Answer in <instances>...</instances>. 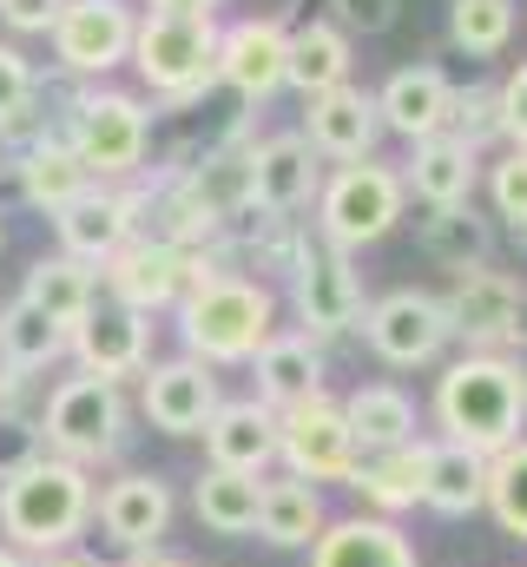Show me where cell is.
I'll return each mask as SVG.
<instances>
[{"mask_svg":"<svg viewBox=\"0 0 527 567\" xmlns=\"http://www.w3.org/2000/svg\"><path fill=\"white\" fill-rule=\"evenodd\" d=\"M435 416L448 429V442L475 449V455H502L515 435H521V416H527V377L521 363L508 357H462L442 370L435 383Z\"/></svg>","mask_w":527,"mask_h":567,"instance_id":"cell-1","label":"cell"},{"mask_svg":"<svg viewBox=\"0 0 527 567\" xmlns=\"http://www.w3.org/2000/svg\"><path fill=\"white\" fill-rule=\"evenodd\" d=\"M86 515H93V482L66 455H33L27 468L0 475V535H7V548L53 555L86 528Z\"/></svg>","mask_w":527,"mask_h":567,"instance_id":"cell-2","label":"cell"},{"mask_svg":"<svg viewBox=\"0 0 527 567\" xmlns=\"http://www.w3.org/2000/svg\"><path fill=\"white\" fill-rule=\"evenodd\" d=\"M132 66L158 100H198L218 80V13L211 7H145L132 27Z\"/></svg>","mask_w":527,"mask_h":567,"instance_id":"cell-3","label":"cell"},{"mask_svg":"<svg viewBox=\"0 0 527 567\" xmlns=\"http://www.w3.org/2000/svg\"><path fill=\"white\" fill-rule=\"evenodd\" d=\"M270 290L231 271H211L178 297V323L198 363H251L270 337Z\"/></svg>","mask_w":527,"mask_h":567,"instance_id":"cell-4","label":"cell"},{"mask_svg":"<svg viewBox=\"0 0 527 567\" xmlns=\"http://www.w3.org/2000/svg\"><path fill=\"white\" fill-rule=\"evenodd\" d=\"M402 172L383 165V158H356V165H337L317 192V225L337 251H356V245H376L390 238L395 218H402Z\"/></svg>","mask_w":527,"mask_h":567,"instance_id":"cell-5","label":"cell"},{"mask_svg":"<svg viewBox=\"0 0 527 567\" xmlns=\"http://www.w3.org/2000/svg\"><path fill=\"white\" fill-rule=\"evenodd\" d=\"M145 106L132 93L113 86H93V93H73V113H66V145L80 152V165L93 178H132L145 165Z\"/></svg>","mask_w":527,"mask_h":567,"instance_id":"cell-6","label":"cell"},{"mask_svg":"<svg viewBox=\"0 0 527 567\" xmlns=\"http://www.w3.org/2000/svg\"><path fill=\"white\" fill-rule=\"evenodd\" d=\"M126 435V403H120V383L106 377H66L53 396H46V416H40V442L60 449L66 462H100L113 455Z\"/></svg>","mask_w":527,"mask_h":567,"instance_id":"cell-7","label":"cell"},{"mask_svg":"<svg viewBox=\"0 0 527 567\" xmlns=\"http://www.w3.org/2000/svg\"><path fill=\"white\" fill-rule=\"evenodd\" d=\"M442 310H448V330L482 343L488 357L527 337V290L508 271H488V265H468L455 278V290L442 297Z\"/></svg>","mask_w":527,"mask_h":567,"instance_id":"cell-8","label":"cell"},{"mask_svg":"<svg viewBox=\"0 0 527 567\" xmlns=\"http://www.w3.org/2000/svg\"><path fill=\"white\" fill-rule=\"evenodd\" d=\"M277 455L297 468V482H350L356 468V435L343 423V403L310 396L277 410Z\"/></svg>","mask_w":527,"mask_h":567,"instance_id":"cell-9","label":"cell"},{"mask_svg":"<svg viewBox=\"0 0 527 567\" xmlns=\"http://www.w3.org/2000/svg\"><path fill=\"white\" fill-rule=\"evenodd\" d=\"M363 337H370V350L395 363V370H415V363H435L442 350H448V310H442V297H428V290H390V297H376L370 303V317H363Z\"/></svg>","mask_w":527,"mask_h":567,"instance_id":"cell-10","label":"cell"},{"mask_svg":"<svg viewBox=\"0 0 527 567\" xmlns=\"http://www.w3.org/2000/svg\"><path fill=\"white\" fill-rule=\"evenodd\" d=\"M132 27H138V13L126 0H66L60 20H53V53H60L66 73H100L106 80L113 66L132 60Z\"/></svg>","mask_w":527,"mask_h":567,"instance_id":"cell-11","label":"cell"},{"mask_svg":"<svg viewBox=\"0 0 527 567\" xmlns=\"http://www.w3.org/2000/svg\"><path fill=\"white\" fill-rule=\"evenodd\" d=\"M290 297H297V317L317 330V337H343L356 330L363 317V278L350 271V251L323 245V251H303L290 265Z\"/></svg>","mask_w":527,"mask_h":567,"instance_id":"cell-12","label":"cell"},{"mask_svg":"<svg viewBox=\"0 0 527 567\" xmlns=\"http://www.w3.org/2000/svg\"><path fill=\"white\" fill-rule=\"evenodd\" d=\"M283 53H290V27H283L277 13L218 27V80H225L238 100H251V106H264V100L283 86Z\"/></svg>","mask_w":527,"mask_h":567,"instance_id":"cell-13","label":"cell"},{"mask_svg":"<svg viewBox=\"0 0 527 567\" xmlns=\"http://www.w3.org/2000/svg\"><path fill=\"white\" fill-rule=\"evenodd\" d=\"M106 284H113V303L126 310H165L192 290V251L178 245H158V238H132L106 258Z\"/></svg>","mask_w":527,"mask_h":567,"instance_id":"cell-14","label":"cell"},{"mask_svg":"<svg viewBox=\"0 0 527 567\" xmlns=\"http://www.w3.org/2000/svg\"><path fill=\"white\" fill-rule=\"evenodd\" d=\"M323 192V165L303 133H277V140L251 145V212L264 218H290Z\"/></svg>","mask_w":527,"mask_h":567,"instance_id":"cell-15","label":"cell"},{"mask_svg":"<svg viewBox=\"0 0 527 567\" xmlns=\"http://www.w3.org/2000/svg\"><path fill=\"white\" fill-rule=\"evenodd\" d=\"M303 140L317 158H337V165H356V158H376L383 140V113H376V93L363 86H330L310 100V120H303Z\"/></svg>","mask_w":527,"mask_h":567,"instance_id":"cell-16","label":"cell"},{"mask_svg":"<svg viewBox=\"0 0 527 567\" xmlns=\"http://www.w3.org/2000/svg\"><path fill=\"white\" fill-rule=\"evenodd\" d=\"M145 317L126 310V303H93L73 330H66V350L86 363V377H106V383H120L132 370H145Z\"/></svg>","mask_w":527,"mask_h":567,"instance_id":"cell-17","label":"cell"},{"mask_svg":"<svg viewBox=\"0 0 527 567\" xmlns=\"http://www.w3.org/2000/svg\"><path fill=\"white\" fill-rule=\"evenodd\" d=\"M218 403H225V396H218V377H211V363H198V357L158 363V370L145 377V416H152V429H165V435H198V429L211 423Z\"/></svg>","mask_w":527,"mask_h":567,"instance_id":"cell-18","label":"cell"},{"mask_svg":"<svg viewBox=\"0 0 527 567\" xmlns=\"http://www.w3.org/2000/svg\"><path fill=\"white\" fill-rule=\"evenodd\" d=\"M448 100H455V80L442 66H395L383 80V93H376V113H383L390 133L422 145L435 133H448Z\"/></svg>","mask_w":527,"mask_h":567,"instance_id":"cell-19","label":"cell"},{"mask_svg":"<svg viewBox=\"0 0 527 567\" xmlns=\"http://www.w3.org/2000/svg\"><path fill=\"white\" fill-rule=\"evenodd\" d=\"M53 231H60L66 258H80V265H93V271H100L120 245H132V205H126V192L86 185L66 212H53Z\"/></svg>","mask_w":527,"mask_h":567,"instance_id":"cell-20","label":"cell"},{"mask_svg":"<svg viewBox=\"0 0 527 567\" xmlns=\"http://www.w3.org/2000/svg\"><path fill=\"white\" fill-rule=\"evenodd\" d=\"M13 178H20L27 205H40L46 218H53V212H66V205H73V198L93 185V172L80 165V152L66 145V133L20 140V152H13Z\"/></svg>","mask_w":527,"mask_h":567,"instance_id":"cell-21","label":"cell"},{"mask_svg":"<svg viewBox=\"0 0 527 567\" xmlns=\"http://www.w3.org/2000/svg\"><path fill=\"white\" fill-rule=\"evenodd\" d=\"M205 435V455L211 468H238V475H264L270 455H277V410L264 403H218L211 423L198 429Z\"/></svg>","mask_w":527,"mask_h":567,"instance_id":"cell-22","label":"cell"},{"mask_svg":"<svg viewBox=\"0 0 527 567\" xmlns=\"http://www.w3.org/2000/svg\"><path fill=\"white\" fill-rule=\"evenodd\" d=\"M475 178H482V152H468L462 140L435 133L409 152V172H402V192H415L428 212H448V205H468L475 198Z\"/></svg>","mask_w":527,"mask_h":567,"instance_id":"cell-23","label":"cell"},{"mask_svg":"<svg viewBox=\"0 0 527 567\" xmlns=\"http://www.w3.org/2000/svg\"><path fill=\"white\" fill-rule=\"evenodd\" d=\"M100 522L106 535L126 548V555H145L158 548V535L172 528V488L158 475H120L106 495H100Z\"/></svg>","mask_w":527,"mask_h":567,"instance_id":"cell-24","label":"cell"},{"mask_svg":"<svg viewBox=\"0 0 527 567\" xmlns=\"http://www.w3.org/2000/svg\"><path fill=\"white\" fill-rule=\"evenodd\" d=\"M251 370H258L264 410H290V403L323 396V350L310 343V330H297V337H264V350L251 357Z\"/></svg>","mask_w":527,"mask_h":567,"instance_id":"cell-25","label":"cell"},{"mask_svg":"<svg viewBox=\"0 0 527 567\" xmlns=\"http://www.w3.org/2000/svg\"><path fill=\"white\" fill-rule=\"evenodd\" d=\"M283 86H297L303 100L330 93V86H350V33L337 20H310L290 33V53H283Z\"/></svg>","mask_w":527,"mask_h":567,"instance_id":"cell-26","label":"cell"},{"mask_svg":"<svg viewBox=\"0 0 527 567\" xmlns=\"http://www.w3.org/2000/svg\"><path fill=\"white\" fill-rule=\"evenodd\" d=\"M422 502L435 515H475L488 502V455H475L462 442H435L422 462Z\"/></svg>","mask_w":527,"mask_h":567,"instance_id":"cell-27","label":"cell"},{"mask_svg":"<svg viewBox=\"0 0 527 567\" xmlns=\"http://www.w3.org/2000/svg\"><path fill=\"white\" fill-rule=\"evenodd\" d=\"M20 303H33L46 323H60V330H73L100 297H93V265H80V258H40L33 271H27V290H20Z\"/></svg>","mask_w":527,"mask_h":567,"instance_id":"cell-28","label":"cell"},{"mask_svg":"<svg viewBox=\"0 0 527 567\" xmlns=\"http://www.w3.org/2000/svg\"><path fill=\"white\" fill-rule=\"evenodd\" d=\"M310 567H415V548L395 522H343L317 535Z\"/></svg>","mask_w":527,"mask_h":567,"instance_id":"cell-29","label":"cell"},{"mask_svg":"<svg viewBox=\"0 0 527 567\" xmlns=\"http://www.w3.org/2000/svg\"><path fill=\"white\" fill-rule=\"evenodd\" d=\"M258 502L264 482L258 475H238V468H205L198 488H192V508L211 535H251L258 528Z\"/></svg>","mask_w":527,"mask_h":567,"instance_id":"cell-30","label":"cell"},{"mask_svg":"<svg viewBox=\"0 0 527 567\" xmlns=\"http://www.w3.org/2000/svg\"><path fill=\"white\" fill-rule=\"evenodd\" d=\"M343 423L356 435V449H402V442H415V403L395 390V383H370V390H356L350 403H343Z\"/></svg>","mask_w":527,"mask_h":567,"instance_id":"cell-31","label":"cell"},{"mask_svg":"<svg viewBox=\"0 0 527 567\" xmlns=\"http://www.w3.org/2000/svg\"><path fill=\"white\" fill-rule=\"evenodd\" d=\"M258 535L270 548H310L323 535V502L310 482H264L258 502Z\"/></svg>","mask_w":527,"mask_h":567,"instance_id":"cell-32","label":"cell"},{"mask_svg":"<svg viewBox=\"0 0 527 567\" xmlns=\"http://www.w3.org/2000/svg\"><path fill=\"white\" fill-rule=\"evenodd\" d=\"M0 357H7V383H20V377H33V370L66 357V330L46 323L33 303H7L0 310Z\"/></svg>","mask_w":527,"mask_h":567,"instance_id":"cell-33","label":"cell"},{"mask_svg":"<svg viewBox=\"0 0 527 567\" xmlns=\"http://www.w3.org/2000/svg\"><path fill=\"white\" fill-rule=\"evenodd\" d=\"M422 462H428V442L376 449L363 468H350V488H363L376 508H409V502H422Z\"/></svg>","mask_w":527,"mask_h":567,"instance_id":"cell-34","label":"cell"},{"mask_svg":"<svg viewBox=\"0 0 527 567\" xmlns=\"http://www.w3.org/2000/svg\"><path fill=\"white\" fill-rule=\"evenodd\" d=\"M185 192H192V205H198L211 225L251 212V152H218V158H205L198 172H185Z\"/></svg>","mask_w":527,"mask_h":567,"instance_id":"cell-35","label":"cell"},{"mask_svg":"<svg viewBox=\"0 0 527 567\" xmlns=\"http://www.w3.org/2000/svg\"><path fill=\"white\" fill-rule=\"evenodd\" d=\"M488 508L508 535L527 542V435H515L502 455H488Z\"/></svg>","mask_w":527,"mask_h":567,"instance_id":"cell-36","label":"cell"},{"mask_svg":"<svg viewBox=\"0 0 527 567\" xmlns=\"http://www.w3.org/2000/svg\"><path fill=\"white\" fill-rule=\"evenodd\" d=\"M448 33H455L462 53H502L508 33H515V0H455Z\"/></svg>","mask_w":527,"mask_h":567,"instance_id":"cell-37","label":"cell"},{"mask_svg":"<svg viewBox=\"0 0 527 567\" xmlns=\"http://www.w3.org/2000/svg\"><path fill=\"white\" fill-rule=\"evenodd\" d=\"M448 140H462L468 152L502 140V86H488V80L455 86V100H448Z\"/></svg>","mask_w":527,"mask_h":567,"instance_id":"cell-38","label":"cell"},{"mask_svg":"<svg viewBox=\"0 0 527 567\" xmlns=\"http://www.w3.org/2000/svg\"><path fill=\"white\" fill-rule=\"evenodd\" d=\"M428 251L468 271V265H482V258H488V225H482L468 205H448V212H435V218H428Z\"/></svg>","mask_w":527,"mask_h":567,"instance_id":"cell-39","label":"cell"},{"mask_svg":"<svg viewBox=\"0 0 527 567\" xmlns=\"http://www.w3.org/2000/svg\"><path fill=\"white\" fill-rule=\"evenodd\" d=\"M488 192H495V212L521 231L527 225V152L521 145H508V152L488 165Z\"/></svg>","mask_w":527,"mask_h":567,"instance_id":"cell-40","label":"cell"},{"mask_svg":"<svg viewBox=\"0 0 527 567\" xmlns=\"http://www.w3.org/2000/svg\"><path fill=\"white\" fill-rule=\"evenodd\" d=\"M33 93H40V80H33L27 53L0 40V133H13V126H20V113L33 106Z\"/></svg>","mask_w":527,"mask_h":567,"instance_id":"cell-41","label":"cell"},{"mask_svg":"<svg viewBox=\"0 0 527 567\" xmlns=\"http://www.w3.org/2000/svg\"><path fill=\"white\" fill-rule=\"evenodd\" d=\"M33 455H46V449H40V429L27 423V416H7V410H0V475L27 468Z\"/></svg>","mask_w":527,"mask_h":567,"instance_id":"cell-42","label":"cell"},{"mask_svg":"<svg viewBox=\"0 0 527 567\" xmlns=\"http://www.w3.org/2000/svg\"><path fill=\"white\" fill-rule=\"evenodd\" d=\"M330 7L350 33H390L395 13H402V0H330Z\"/></svg>","mask_w":527,"mask_h":567,"instance_id":"cell-43","label":"cell"},{"mask_svg":"<svg viewBox=\"0 0 527 567\" xmlns=\"http://www.w3.org/2000/svg\"><path fill=\"white\" fill-rule=\"evenodd\" d=\"M502 140H515L527 152V60L502 80Z\"/></svg>","mask_w":527,"mask_h":567,"instance_id":"cell-44","label":"cell"},{"mask_svg":"<svg viewBox=\"0 0 527 567\" xmlns=\"http://www.w3.org/2000/svg\"><path fill=\"white\" fill-rule=\"evenodd\" d=\"M60 7H66V0H0V20H7L13 33H53Z\"/></svg>","mask_w":527,"mask_h":567,"instance_id":"cell-45","label":"cell"},{"mask_svg":"<svg viewBox=\"0 0 527 567\" xmlns=\"http://www.w3.org/2000/svg\"><path fill=\"white\" fill-rule=\"evenodd\" d=\"M126 567H192V561H178V555H158V548H145V555H132Z\"/></svg>","mask_w":527,"mask_h":567,"instance_id":"cell-46","label":"cell"},{"mask_svg":"<svg viewBox=\"0 0 527 567\" xmlns=\"http://www.w3.org/2000/svg\"><path fill=\"white\" fill-rule=\"evenodd\" d=\"M7 172H13V140L0 133V178H7Z\"/></svg>","mask_w":527,"mask_h":567,"instance_id":"cell-47","label":"cell"},{"mask_svg":"<svg viewBox=\"0 0 527 567\" xmlns=\"http://www.w3.org/2000/svg\"><path fill=\"white\" fill-rule=\"evenodd\" d=\"M0 567H27L20 561V548H0Z\"/></svg>","mask_w":527,"mask_h":567,"instance_id":"cell-48","label":"cell"},{"mask_svg":"<svg viewBox=\"0 0 527 567\" xmlns=\"http://www.w3.org/2000/svg\"><path fill=\"white\" fill-rule=\"evenodd\" d=\"M40 567H93V561H40Z\"/></svg>","mask_w":527,"mask_h":567,"instance_id":"cell-49","label":"cell"}]
</instances>
